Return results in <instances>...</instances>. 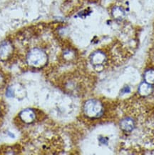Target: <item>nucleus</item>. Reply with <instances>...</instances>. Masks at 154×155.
<instances>
[{"label": "nucleus", "instance_id": "obj_1", "mask_svg": "<svg viewBox=\"0 0 154 155\" xmlns=\"http://www.w3.org/2000/svg\"><path fill=\"white\" fill-rule=\"evenodd\" d=\"M84 112L91 118H97L103 113V106L99 101L88 100L84 105Z\"/></svg>", "mask_w": 154, "mask_h": 155}, {"label": "nucleus", "instance_id": "obj_2", "mask_svg": "<svg viewBox=\"0 0 154 155\" xmlns=\"http://www.w3.org/2000/svg\"><path fill=\"white\" fill-rule=\"evenodd\" d=\"M47 56L43 51L39 49H32L27 56V62L30 66L41 67L47 61Z\"/></svg>", "mask_w": 154, "mask_h": 155}, {"label": "nucleus", "instance_id": "obj_3", "mask_svg": "<svg viewBox=\"0 0 154 155\" xmlns=\"http://www.w3.org/2000/svg\"><path fill=\"white\" fill-rule=\"evenodd\" d=\"M121 129L126 132L131 131L134 128V122L133 120L131 118H125L124 120L121 121Z\"/></svg>", "mask_w": 154, "mask_h": 155}, {"label": "nucleus", "instance_id": "obj_4", "mask_svg": "<svg viewBox=\"0 0 154 155\" xmlns=\"http://www.w3.org/2000/svg\"><path fill=\"white\" fill-rule=\"evenodd\" d=\"M151 92V87L147 82L143 83L139 88V93L142 95H149Z\"/></svg>", "mask_w": 154, "mask_h": 155}, {"label": "nucleus", "instance_id": "obj_5", "mask_svg": "<svg viewBox=\"0 0 154 155\" xmlns=\"http://www.w3.org/2000/svg\"><path fill=\"white\" fill-rule=\"evenodd\" d=\"M145 79L148 84H154V71H148L145 74Z\"/></svg>", "mask_w": 154, "mask_h": 155}, {"label": "nucleus", "instance_id": "obj_6", "mask_svg": "<svg viewBox=\"0 0 154 155\" xmlns=\"http://www.w3.org/2000/svg\"><path fill=\"white\" fill-rule=\"evenodd\" d=\"M1 79H2V77H0V81H1Z\"/></svg>", "mask_w": 154, "mask_h": 155}]
</instances>
